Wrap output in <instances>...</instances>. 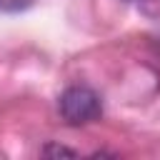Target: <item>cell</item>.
Here are the masks:
<instances>
[{"mask_svg": "<svg viewBox=\"0 0 160 160\" xmlns=\"http://www.w3.org/2000/svg\"><path fill=\"white\" fill-rule=\"evenodd\" d=\"M30 5H32V0H0L2 12H18V10H25Z\"/></svg>", "mask_w": 160, "mask_h": 160, "instance_id": "3", "label": "cell"}, {"mask_svg": "<svg viewBox=\"0 0 160 160\" xmlns=\"http://www.w3.org/2000/svg\"><path fill=\"white\" fill-rule=\"evenodd\" d=\"M40 155H45V158H75L78 152L70 150V148H65V145H55V142H50V145H45V148L40 150Z\"/></svg>", "mask_w": 160, "mask_h": 160, "instance_id": "2", "label": "cell"}, {"mask_svg": "<svg viewBox=\"0 0 160 160\" xmlns=\"http://www.w3.org/2000/svg\"><path fill=\"white\" fill-rule=\"evenodd\" d=\"M60 115L68 125H85L102 115L100 95L88 85H72L60 95Z\"/></svg>", "mask_w": 160, "mask_h": 160, "instance_id": "1", "label": "cell"}]
</instances>
